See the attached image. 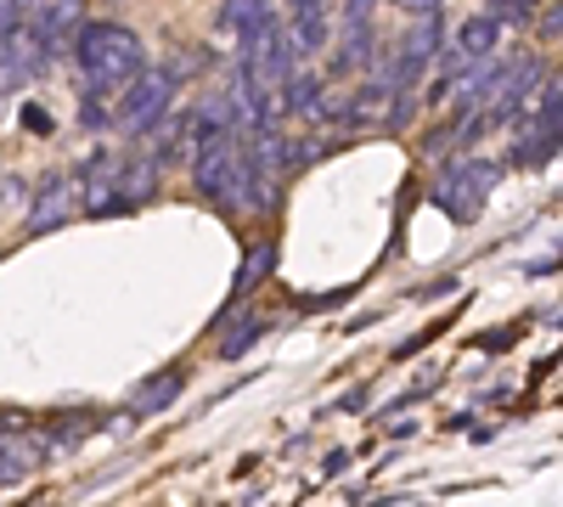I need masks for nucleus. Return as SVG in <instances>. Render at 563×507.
I'll return each instance as SVG.
<instances>
[{
	"label": "nucleus",
	"mask_w": 563,
	"mask_h": 507,
	"mask_svg": "<svg viewBox=\"0 0 563 507\" xmlns=\"http://www.w3.org/2000/svg\"><path fill=\"white\" fill-rule=\"evenodd\" d=\"M68 52L79 63L85 90H119L147 68V45H141V34L124 29V23H79Z\"/></svg>",
	"instance_id": "nucleus-1"
},
{
	"label": "nucleus",
	"mask_w": 563,
	"mask_h": 507,
	"mask_svg": "<svg viewBox=\"0 0 563 507\" xmlns=\"http://www.w3.org/2000/svg\"><path fill=\"white\" fill-rule=\"evenodd\" d=\"M175 68H141L130 85H124V97H119V108H113V124L119 130H130V135H153L158 124H164V113L175 108Z\"/></svg>",
	"instance_id": "nucleus-2"
},
{
	"label": "nucleus",
	"mask_w": 563,
	"mask_h": 507,
	"mask_svg": "<svg viewBox=\"0 0 563 507\" xmlns=\"http://www.w3.org/2000/svg\"><path fill=\"white\" fill-rule=\"evenodd\" d=\"M238 68H243L254 85H265V90H276L282 79L294 74V52H288V34H282V18H276V12H265V18L238 40Z\"/></svg>",
	"instance_id": "nucleus-3"
},
{
	"label": "nucleus",
	"mask_w": 563,
	"mask_h": 507,
	"mask_svg": "<svg viewBox=\"0 0 563 507\" xmlns=\"http://www.w3.org/2000/svg\"><path fill=\"white\" fill-rule=\"evenodd\" d=\"M192 180L198 192L220 209H243V142L238 135H220L192 158Z\"/></svg>",
	"instance_id": "nucleus-4"
},
{
	"label": "nucleus",
	"mask_w": 563,
	"mask_h": 507,
	"mask_svg": "<svg viewBox=\"0 0 563 507\" xmlns=\"http://www.w3.org/2000/svg\"><path fill=\"white\" fill-rule=\"evenodd\" d=\"M45 63H52V52H45V40L34 34L29 18L0 34V90H23L29 79L45 74Z\"/></svg>",
	"instance_id": "nucleus-5"
},
{
	"label": "nucleus",
	"mask_w": 563,
	"mask_h": 507,
	"mask_svg": "<svg viewBox=\"0 0 563 507\" xmlns=\"http://www.w3.org/2000/svg\"><path fill=\"white\" fill-rule=\"evenodd\" d=\"M333 18H339V0H288V18H282V34H288V52L294 63L316 57L327 40H333Z\"/></svg>",
	"instance_id": "nucleus-6"
},
{
	"label": "nucleus",
	"mask_w": 563,
	"mask_h": 507,
	"mask_svg": "<svg viewBox=\"0 0 563 507\" xmlns=\"http://www.w3.org/2000/svg\"><path fill=\"white\" fill-rule=\"evenodd\" d=\"M74 214H79V175H45L29 209V232H57Z\"/></svg>",
	"instance_id": "nucleus-7"
},
{
	"label": "nucleus",
	"mask_w": 563,
	"mask_h": 507,
	"mask_svg": "<svg viewBox=\"0 0 563 507\" xmlns=\"http://www.w3.org/2000/svg\"><path fill=\"white\" fill-rule=\"evenodd\" d=\"M434 203H440L456 225H474V220L485 214V187H479V180L462 169V158H456V164L434 180Z\"/></svg>",
	"instance_id": "nucleus-8"
},
{
	"label": "nucleus",
	"mask_w": 563,
	"mask_h": 507,
	"mask_svg": "<svg viewBox=\"0 0 563 507\" xmlns=\"http://www.w3.org/2000/svg\"><path fill=\"white\" fill-rule=\"evenodd\" d=\"M29 23L45 40V52L57 57V52H68V45H74V34L85 23V7H79V0H40V7L29 12Z\"/></svg>",
	"instance_id": "nucleus-9"
},
{
	"label": "nucleus",
	"mask_w": 563,
	"mask_h": 507,
	"mask_svg": "<svg viewBox=\"0 0 563 507\" xmlns=\"http://www.w3.org/2000/svg\"><path fill=\"white\" fill-rule=\"evenodd\" d=\"M276 97H282V108L299 113V119H321V108H327V79L310 74V68H294L288 79L276 85Z\"/></svg>",
	"instance_id": "nucleus-10"
},
{
	"label": "nucleus",
	"mask_w": 563,
	"mask_h": 507,
	"mask_svg": "<svg viewBox=\"0 0 563 507\" xmlns=\"http://www.w3.org/2000/svg\"><path fill=\"white\" fill-rule=\"evenodd\" d=\"M496 45H501V23H496L490 12L462 18V23H456V52H462V57L485 63V57H496Z\"/></svg>",
	"instance_id": "nucleus-11"
},
{
	"label": "nucleus",
	"mask_w": 563,
	"mask_h": 507,
	"mask_svg": "<svg viewBox=\"0 0 563 507\" xmlns=\"http://www.w3.org/2000/svg\"><path fill=\"white\" fill-rule=\"evenodd\" d=\"M180 384H186V366H169V373H153V384H147V389H135V395H130L135 418H147V411H164V406L180 395Z\"/></svg>",
	"instance_id": "nucleus-12"
},
{
	"label": "nucleus",
	"mask_w": 563,
	"mask_h": 507,
	"mask_svg": "<svg viewBox=\"0 0 563 507\" xmlns=\"http://www.w3.org/2000/svg\"><path fill=\"white\" fill-rule=\"evenodd\" d=\"M271 12V0H220V18H214V29L220 34H231V40H243L260 18Z\"/></svg>",
	"instance_id": "nucleus-13"
},
{
	"label": "nucleus",
	"mask_w": 563,
	"mask_h": 507,
	"mask_svg": "<svg viewBox=\"0 0 563 507\" xmlns=\"http://www.w3.org/2000/svg\"><path fill=\"white\" fill-rule=\"evenodd\" d=\"M372 57H378V45H372V23H366V29H344L339 52H333V74H355V68H366Z\"/></svg>",
	"instance_id": "nucleus-14"
},
{
	"label": "nucleus",
	"mask_w": 563,
	"mask_h": 507,
	"mask_svg": "<svg viewBox=\"0 0 563 507\" xmlns=\"http://www.w3.org/2000/svg\"><path fill=\"white\" fill-rule=\"evenodd\" d=\"M265 333H271V321H265V316H243L238 328H231V339L220 333V355H225V361H238V355H249Z\"/></svg>",
	"instance_id": "nucleus-15"
},
{
	"label": "nucleus",
	"mask_w": 563,
	"mask_h": 507,
	"mask_svg": "<svg viewBox=\"0 0 563 507\" xmlns=\"http://www.w3.org/2000/svg\"><path fill=\"white\" fill-rule=\"evenodd\" d=\"M271 265H276V249H271V243H254L249 260H243V271H238V288H231V294L249 299V294L260 288V276H271Z\"/></svg>",
	"instance_id": "nucleus-16"
},
{
	"label": "nucleus",
	"mask_w": 563,
	"mask_h": 507,
	"mask_svg": "<svg viewBox=\"0 0 563 507\" xmlns=\"http://www.w3.org/2000/svg\"><path fill=\"white\" fill-rule=\"evenodd\" d=\"M552 153H558V135L525 130V135H519V147H512V164H519V169H536V164H552Z\"/></svg>",
	"instance_id": "nucleus-17"
},
{
	"label": "nucleus",
	"mask_w": 563,
	"mask_h": 507,
	"mask_svg": "<svg viewBox=\"0 0 563 507\" xmlns=\"http://www.w3.org/2000/svg\"><path fill=\"white\" fill-rule=\"evenodd\" d=\"M135 209V198H124L119 187H97L90 198H79V214H90V220H113V214H130Z\"/></svg>",
	"instance_id": "nucleus-18"
},
{
	"label": "nucleus",
	"mask_w": 563,
	"mask_h": 507,
	"mask_svg": "<svg viewBox=\"0 0 563 507\" xmlns=\"http://www.w3.org/2000/svg\"><path fill=\"white\" fill-rule=\"evenodd\" d=\"M417 108H422V102L411 97V90H395V97H389V108H384V119H378V124H389V130H406V124L417 119Z\"/></svg>",
	"instance_id": "nucleus-19"
},
{
	"label": "nucleus",
	"mask_w": 563,
	"mask_h": 507,
	"mask_svg": "<svg viewBox=\"0 0 563 507\" xmlns=\"http://www.w3.org/2000/svg\"><path fill=\"white\" fill-rule=\"evenodd\" d=\"M79 124H85V130H108V124H113V113H108V102H102V90H85Z\"/></svg>",
	"instance_id": "nucleus-20"
},
{
	"label": "nucleus",
	"mask_w": 563,
	"mask_h": 507,
	"mask_svg": "<svg viewBox=\"0 0 563 507\" xmlns=\"http://www.w3.org/2000/svg\"><path fill=\"white\" fill-rule=\"evenodd\" d=\"M541 0H490V18L496 23H530Z\"/></svg>",
	"instance_id": "nucleus-21"
},
{
	"label": "nucleus",
	"mask_w": 563,
	"mask_h": 507,
	"mask_svg": "<svg viewBox=\"0 0 563 507\" xmlns=\"http://www.w3.org/2000/svg\"><path fill=\"white\" fill-rule=\"evenodd\" d=\"M23 18H29V12L18 7V0H0V34H7V29H18Z\"/></svg>",
	"instance_id": "nucleus-22"
},
{
	"label": "nucleus",
	"mask_w": 563,
	"mask_h": 507,
	"mask_svg": "<svg viewBox=\"0 0 563 507\" xmlns=\"http://www.w3.org/2000/svg\"><path fill=\"white\" fill-rule=\"evenodd\" d=\"M23 130H34V135L45 130V135H52V113H40V108H29V113H23Z\"/></svg>",
	"instance_id": "nucleus-23"
},
{
	"label": "nucleus",
	"mask_w": 563,
	"mask_h": 507,
	"mask_svg": "<svg viewBox=\"0 0 563 507\" xmlns=\"http://www.w3.org/2000/svg\"><path fill=\"white\" fill-rule=\"evenodd\" d=\"M400 12H440V0H395Z\"/></svg>",
	"instance_id": "nucleus-24"
},
{
	"label": "nucleus",
	"mask_w": 563,
	"mask_h": 507,
	"mask_svg": "<svg viewBox=\"0 0 563 507\" xmlns=\"http://www.w3.org/2000/svg\"><path fill=\"white\" fill-rule=\"evenodd\" d=\"M558 18H563V12H558V7H552V12H547V23H541V34H547V40H558V29H563V23H558Z\"/></svg>",
	"instance_id": "nucleus-25"
},
{
	"label": "nucleus",
	"mask_w": 563,
	"mask_h": 507,
	"mask_svg": "<svg viewBox=\"0 0 563 507\" xmlns=\"http://www.w3.org/2000/svg\"><path fill=\"white\" fill-rule=\"evenodd\" d=\"M18 7H23V12H34V7H40V0H18Z\"/></svg>",
	"instance_id": "nucleus-26"
}]
</instances>
